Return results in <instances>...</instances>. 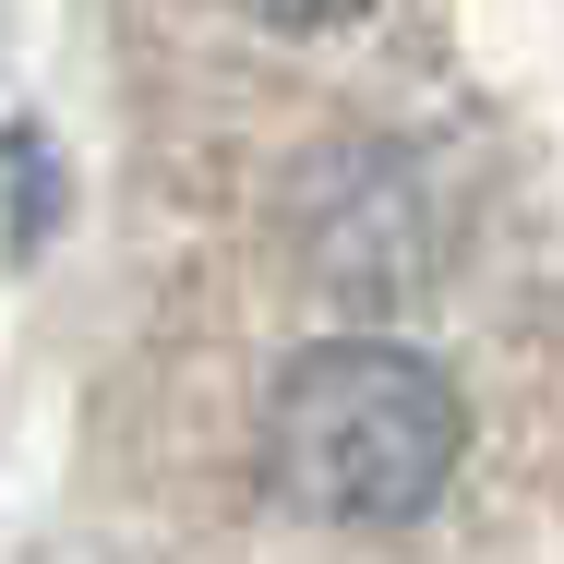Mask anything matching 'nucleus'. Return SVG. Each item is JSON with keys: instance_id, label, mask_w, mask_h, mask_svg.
Wrapping results in <instances>:
<instances>
[{"instance_id": "f257e3e1", "label": "nucleus", "mask_w": 564, "mask_h": 564, "mask_svg": "<svg viewBox=\"0 0 564 564\" xmlns=\"http://www.w3.org/2000/svg\"><path fill=\"white\" fill-rule=\"evenodd\" d=\"M468 409L456 384L397 337H325L264 397V468L325 529H397L456 480Z\"/></svg>"}, {"instance_id": "f03ea898", "label": "nucleus", "mask_w": 564, "mask_h": 564, "mask_svg": "<svg viewBox=\"0 0 564 564\" xmlns=\"http://www.w3.org/2000/svg\"><path fill=\"white\" fill-rule=\"evenodd\" d=\"M240 12H264V24L313 36V24H348V12H372V0H240Z\"/></svg>"}]
</instances>
